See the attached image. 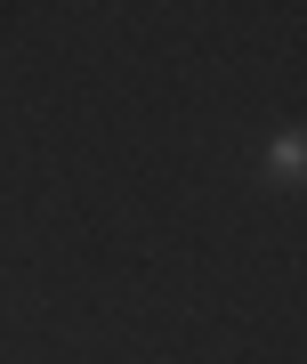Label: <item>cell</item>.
Wrapping results in <instances>:
<instances>
[{
	"label": "cell",
	"mask_w": 307,
	"mask_h": 364,
	"mask_svg": "<svg viewBox=\"0 0 307 364\" xmlns=\"http://www.w3.org/2000/svg\"><path fill=\"white\" fill-rule=\"evenodd\" d=\"M267 178L283 186V195H291V186L307 178V130H299V122H291V130H275V138H267Z\"/></svg>",
	"instance_id": "6da1fadb"
}]
</instances>
